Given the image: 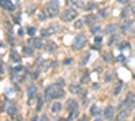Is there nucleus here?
I'll use <instances>...</instances> for the list:
<instances>
[{
    "mask_svg": "<svg viewBox=\"0 0 135 121\" xmlns=\"http://www.w3.org/2000/svg\"><path fill=\"white\" fill-rule=\"evenodd\" d=\"M3 110H4V102L0 101V113H2Z\"/></svg>",
    "mask_w": 135,
    "mask_h": 121,
    "instance_id": "obj_43",
    "label": "nucleus"
},
{
    "mask_svg": "<svg viewBox=\"0 0 135 121\" xmlns=\"http://www.w3.org/2000/svg\"><path fill=\"white\" fill-rule=\"evenodd\" d=\"M22 53H23V55H26V57H33L34 55V50L30 46H23L22 47Z\"/></svg>",
    "mask_w": 135,
    "mask_h": 121,
    "instance_id": "obj_17",
    "label": "nucleus"
},
{
    "mask_svg": "<svg viewBox=\"0 0 135 121\" xmlns=\"http://www.w3.org/2000/svg\"><path fill=\"white\" fill-rule=\"evenodd\" d=\"M116 28H118V26H116V24H109V26H107L105 32H107V34H114V32L116 31Z\"/></svg>",
    "mask_w": 135,
    "mask_h": 121,
    "instance_id": "obj_26",
    "label": "nucleus"
},
{
    "mask_svg": "<svg viewBox=\"0 0 135 121\" xmlns=\"http://www.w3.org/2000/svg\"><path fill=\"white\" fill-rule=\"evenodd\" d=\"M42 104H43V100L41 98V97H38V105H37V110L38 112L42 110Z\"/></svg>",
    "mask_w": 135,
    "mask_h": 121,
    "instance_id": "obj_34",
    "label": "nucleus"
},
{
    "mask_svg": "<svg viewBox=\"0 0 135 121\" xmlns=\"http://www.w3.org/2000/svg\"><path fill=\"white\" fill-rule=\"evenodd\" d=\"M27 34L33 38V36L37 34V28H34V27H28V28H27Z\"/></svg>",
    "mask_w": 135,
    "mask_h": 121,
    "instance_id": "obj_32",
    "label": "nucleus"
},
{
    "mask_svg": "<svg viewBox=\"0 0 135 121\" xmlns=\"http://www.w3.org/2000/svg\"><path fill=\"white\" fill-rule=\"evenodd\" d=\"M0 8L4 11H14L15 5L11 0H0Z\"/></svg>",
    "mask_w": 135,
    "mask_h": 121,
    "instance_id": "obj_8",
    "label": "nucleus"
},
{
    "mask_svg": "<svg viewBox=\"0 0 135 121\" xmlns=\"http://www.w3.org/2000/svg\"><path fill=\"white\" fill-rule=\"evenodd\" d=\"M10 58H11V60H12L14 63H19L20 60H22L20 55L18 54V51H16V50H11V53H10Z\"/></svg>",
    "mask_w": 135,
    "mask_h": 121,
    "instance_id": "obj_15",
    "label": "nucleus"
},
{
    "mask_svg": "<svg viewBox=\"0 0 135 121\" xmlns=\"http://www.w3.org/2000/svg\"><path fill=\"white\" fill-rule=\"evenodd\" d=\"M62 109V104L61 102H54V104L51 105V112L53 113H60Z\"/></svg>",
    "mask_w": 135,
    "mask_h": 121,
    "instance_id": "obj_23",
    "label": "nucleus"
},
{
    "mask_svg": "<svg viewBox=\"0 0 135 121\" xmlns=\"http://www.w3.org/2000/svg\"><path fill=\"white\" fill-rule=\"evenodd\" d=\"M86 43V36L84 34H78V35H76V38L73 39V43H72V48L74 51H78L81 50Z\"/></svg>",
    "mask_w": 135,
    "mask_h": 121,
    "instance_id": "obj_5",
    "label": "nucleus"
},
{
    "mask_svg": "<svg viewBox=\"0 0 135 121\" xmlns=\"http://www.w3.org/2000/svg\"><path fill=\"white\" fill-rule=\"evenodd\" d=\"M72 58H66V59H63V65H70V63H72Z\"/></svg>",
    "mask_w": 135,
    "mask_h": 121,
    "instance_id": "obj_41",
    "label": "nucleus"
},
{
    "mask_svg": "<svg viewBox=\"0 0 135 121\" xmlns=\"http://www.w3.org/2000/svg\"><path fill=\"white\" fill-rule=\"evenodd\" d=\"M112 77H114V73H109V74H107V75L104 77V81L108 83V82H111V80H112Z\"/></svg>",
    "mask_w": 135,
    "mask_h": 121,
    "instance_id": "obj_35",
    "label": "nucleus"
},
{
    "mask_svg": "<svg viewBox=\"0 0 135 121\" xmlns=\"http://www.w3.org/2000/svg\"><path fill=\"white\" fill-rule=\"evenodd\" d=\"M89 78H91V77H89V71H88V70L84 71L83 77H81V83L84 85V83H86V82H89Z\"/></svg>",
    "mask_w": 135,
    "mask_h": 121,
    "instance_id": "obj_25",
    "label": "nucleus"
},
{
    "mask_svg": "<svg viewBox=\"0 0 135 121\" xmlns=\"http://www.w3.org/2000/svg\"><path fill=\"white\" fill-rule=\"evenodd\" d=\"M34 97H37V86L35 85H28L27 88V100H28V105H31L30 102Z\"/></svg>",
    "mask_w": 135,
    "mask_h": 121,
    "instance_id": "obj_7",
    "label": "nucleus"
},
{
    "mask_svg": "<svg viewBox=\"0 0 135 121\" xmlns=\"http://www.w3.org/2000/svg\"><path fill=\"white\" fill-rule=\"evenodd\" d=\"M132 14H134V16H135V5L132 7Z\"/></svg>",
    "mask_w": 135,
    "mask_h": 121,
    "instance_id": "obj_50",
    "label": "nucleus"
},
{
    "mask_svg": "<svg viewBox=\"0 0 135 121\" xmlns=\"http://www.w3.org/2000/svg\"><path fill=\"white\" fill-rule=\"evenodd\" d=\"M11 74H19V73H22L23 71V66L22 65H18V66H15V67H11Z\"/></svg>",
    "mask_w": 135,
    "mask_h": 121,
    "instance_id": "obj_24",
    "label": "nucleus"
},
{
    "mask_svg": "<svg viewBox=\"0 0 135 121\" xmlns=\"http://www.w3.org/2000/svg\"><path fill=\"white\" fill-rule=\"evenodd\" d=\"M89 114L92 117H97L99 114H100V109H99V106L96 104H93L91 108H89Z\"/></svg>",
    "mask_w": 135,
    "mask_h": 121,
    "instance_id": "obj_16",
    "label": "nucleus"
},
{
    "mask_svg": "<svg viewBox=\"0 0 135 121\" xmlns=\"http://www.w3.org/2000/svg\"><path fill=\"white\" fill-rule=\"evenodd\" d=\"M63 93H65V90H63L62 86H60V85H57V83H53V85H49V86L45 89L43 96H45L46 101H50V100L61 98V97H63Z\"/></svg>",
    "mask_w": 135,
    "mask_h": 121,
    "instance_id": "obj_1",
    "label": "nucleus"
},
{
    "mask_svg": "<svg viewBox=\"0 0 135 121\" xmlns=\"http://www.w3.org/2000/svg\"><path fill=\"white\" fill-rule=\"evenodd\" d=\"M30 43H31V46H33L34 48L39 50V48L43 47V39H42V38H35V36H34L33 39H30Z\"/></svg>",
    "mask_w": 135,
    "mask_h": 121,
    "instance_id": "obj_13",
    "label": "nucleus"
},
{
    "mask_svg": "<svg viewBox=\"0 0 135 121\" xmlns=\"http://www.w3.org/2000/svg\"><path fill=\"white\" fill-rule=\"evenodd\" d=\"M78 121H88V117H86V116H83V117H81Z\"/></svg>",
    "mask_w": 135,
    "mask_h": 121,
    "instance_id": "obj_45",
    "label": "nucleus"
},
{
    "mask_svg": "<svg viewBox=\"0 0 135 121\" xmlns=\"http://www.w3.org/2000/svg\"><path fill=\"white\" fill-rule=\"evenodd\" d=\"M7 114H8L10 117H12V118L16 117L18 109H16V105L14 104V102H10V104H8V106H7Z\"/></svg>",
    "mask_w": 135,
    "mask_h": 121,
    "instance_id": "obj_11",
    "label": "nucleus"
},
{
    "mask_svg": "<svg viewBox=\"0 0 135 121\" xmlns=\"http://www.w3.org/2000/svg\"><path fill=\"white\" fill-rule=\"evenodd\" d=\"M45 50L47 53H54L57 50V45L54 43V42H49L47 45H45Z\"/></svg>",
    "mask_w": 135,
    "mask_h": 121,
    "instance_id": "obj_18",
    "label": "nucleus"
},
{
    "mask_svg": "<svg viewBox=\"0 0 135 121\" xmlns=\"http://www.w3.org/2000/svg\"><path fill=\"white\" fill-rule=\"evenodd\" d=\"M46 19H47V16H46V14H45V12H43V14H41V15H39V22H43V20H46Z\"/></svg>",
    "mask_w": 135,
    "mask_h": 121,
    "instance_id": "obj_40",
    "label": "nucleus"
},
{
    "mask_svg": "<svg viewBox=\"0 0 135 121\" xmlns=\"http://www.w3.org/2000/svg\"><path fill=\"white\" fill-rule=\"evenodd\" d=\"M131 28H132V22L131 20H124L120 26V31L123 34H128L131 31Z\"/></svg>",
    "mask_w": 135,
    "mask_h": 121,
    "instance_id": "obj_10",
    "label": "nucleus"
},
{
    "mask_svg": "<svg viewBox=\"0 0 135 121\" xmlns=\"http://www.w3.org/2000/svg\"><path fill=\"white\" fill-rule=\"evenodd\" d=\"M57 85H60V86H63V85H65V81H63L62 78H60V80L57 81Z\"/></svg>",
    "mask_w": 135,
    "mask_h": 121,
    "instance_id": "obj_42",
    "label": "nucleus"
},
{
    "mask_svg": "<svg viewBox=\"0 0 135 121\" xmlns=\"http://www.w3.org/2000/svg\"><path fill=\"white\" fill-rule=\"evenodd\" d=\"M103 60H104L105 63L114 62V55H112V53H104V54H103Z\"/></svg>",
    "mask_w": 135,
    "mask_h": 121,
    "instance_id": "obj_21",
    "label": "nucleus"
},
{
    "mask_svg": "<svg viewBox=\"0 0 135 121\" xmlns=\"http://www.w3.org/2000/svg\"><path fill=\"white\" fill-rule=\"evenodd\" d=\"M88 59H89V53H86L85 55L81 58V66H85L88 63Z\"/></svg>",
    "mask_w": 135,
    "mask_h": 121,
    "instance_id": "obj_30",
    "label": "nucleus"
},
{
    "mask_svg": "<svg viewBox=\"0 0 135 121\" xmlns=\"http://www.w3.org/2000/svg\"><path fill=\"white\" fill-rule=\"evenodd\" d=\"M100 31H101V27H100V26H93V27L91 28V32H92V34H95V35L99 34Z\"/></svg>",
    "mask_w": 135,
    "mask_h": 121,
    "instance_id": "obj_31",
    "label": "nucleus"
},
{
    "mask_svg": "<svg viewBox=\"0 0 135 121\" xmlns=\"http://www.w3.org/2000/svg\"><path fill=\"white\" fill-rule=\"evenodd\" d=\"M45 14L47 18L53 19L60 14V2L58 0H50V2L45 5Z\"/></svg>",
    "mask_w": 135,
    "mask_h": 121,
    "instance_id": "obj_2",
    "label": "nucleus"
},
{
    "mask_svg": "<svg viewBox=\"0 0 135 121\" xmlns=\"http://www.w3.org/2000/svg\"><path fill=\"white\" fill-rule=\"evenodd\" d=\"M31 121H38V116H34V118H33Z\"/></svg>",
    "mask_w": 135,
    "mask_h": 121,
    "instance_id": "obj_49",
    "label": "nucleus"
},
{
    "mask_svg": "<svg viewBox=\"0 0 135 121\" xmlns=\"http://www.w3.org/2000/svg\"><path fill=\"white\" fill-rule=\"evenodd\" d=\"M96 22H97V16H96V15H92V14H91V15H86L85 19H84V23L88 24V26H92V27L95 26Z\"/></svg>",
    "mask_w": 135,
    "mask_h": 121,
    "instance_id": "obj_14",
    "label": "nucleus"
},
{
    "mask_svg": "<svg viewBox=\"0 0 135 121\" xmlns=\"http://www.w3.org/2000/svg\"><path fill=\"white\" fill-rule=\"evenodd\" d=\"M95 70H96V71H97V73H100V71H101V67H96V69H95Z\"/></svg>",
    "mask_w": 135,
    "mask_h": 121,
    "instance_id": "obj_48",
    "label": "nucleus"
},
{
    "mask_svg": "<svg viewBox=\"0 0 135 121\" xmlns=\"http://www.w3.org/2000/svg\"><path fill=\"white\" fill-rule=\"evenodd\" d=\"M69 90H70V93H72V94H80V93H81L80 85H76V83L70 85V86H69Z\"/></svg>",
    "mask_w": 135,
    "mask_h": 121,
    "instance_id": "obj_19",
    "label": "nucleus"
},
{
    "mask_svg": "<svg viewBox=\"0 0 135 121\" xmlns=\"http://www.w3.org/2000/svg\"><path fill=\"white\" fill-rule=\"evenodd\" d=\"M77 16H78L77 10H74V8H68V10H65V11L62 12L61 20L65 22V23H69V22H73Z\"/></svg>",
    "mask_w": 135,
    "mask_h": 121,
    "instance_id": "obj_4",
    "label": "nucleus"
},
{
    "mask_svg": "<svg viewBox=\"0 0 135 121\" xmlns=\"http://www.w3.org/2000/svg\"><path fill=\"white\" fill-rule=\"evenodd\" d=\"M118 3H120V4H127L128 0H118Z\"/></svg>",
    "mask_w": 135,
    "mask_h": 121,
    "instance_id": "obj_44",
    "label": "nucleus"
},
{
    "mask_svg": "<svg viewBox=\"0 0 135 121\" xmlns=\"http://www.w3.org/2000/svg\"><path fill=\"white\" fill-rule=\"evenodd\" d=\"M103 116H104V120L105 121H112L115 118V108L111 106V105H108L107 108L104 109Z\"/></svg>",
    "mask_w": 135,
    "mask_h": 121,
    "instance_id": "obj_6",
    "label": "nucleus"
},
{
    "mask_svg": "<svg viewBox=\"0 0 135 121\" xmlns=\"http://www.w3.org/2000/svg\"><path fill=\"white\" fill-rule=\"evenodd\" d=\"M130 50L131 48V46H130V43H128V42H122V43L119 45V50Z\"/></svg>",
    "mask_w": 135,
    "mask_h": 121,
    "instance_id": "obj_28",
    "label": "nucleus"
},
{
    "mask_svg": "<svg viewBox=\"0 0 135 121\" xmlns=\"http://www.w3.org/2000/svg\"><path fill=\"white\" fill-rule=\"evenodd\" d=\"M84 20H81V19H77V20H76V23H74V28H83L84 27Z\"/></svg>",
    "mask_w": 135,
    "mask_h": 121,
    "instance_id": "obj_29",
    "label": "nucleus"
},
{
    "mask_svg": "<svg viewBox=\"0 0 135 121\" xmlns=\"http://www.w3.org/2000/svg\"><path fill=\"white\" fill-rule=\"evenodd\" d=\"M95 121H101L100 118H95Z\"/></svg>",
    "mask_w": 135,
    "mask_h": 121,
    "instance_id": "obj_51",
    "label": "nucleus"
},
{
    "mask_svg": "<svg viewBox=\"0 0 135 121\" xmlns=\"http://www.w3.org/2000/svg\"><path fill=\"white\" fill-rule=\"evenodd\" d=\"M39 74H41V70H37L34 74H31V78H33V80H37V78L39 77Z\"/></svg>",
    "mask_w": 135,
    "mask_h": 121,
    "instance_id": "obj_38",
    "label": "nucleus"
},
{
    "mask_svg": "<svg viewBox=\"0 0 135 121\" xmlns=\"http://www.w3.org/2000/svg\"><path fill=\"white\" fill-rule=\"evenodd\" d=\"M116 60H118V62H120V63H124V62H126V57L123 55V54H120V55L116 58Z\"/></svg>",
    "mask_w": 135,
    "mask_h": 121,
    "instance_id": "obj_36",
    "label": "nucleus"
},
{
    "mask_svg": "<svg viewBox=\"0 0 135 121\" xmlns=\"http://www.w3.org/2000/svg\"><path fill=\"white\" fill-rule=\"evenodd\" d=\"M134 108H135V105H134Z\"/></svg>",
    "mask_w": 135,
    "mask_h": 121,
    "instance_id": "obj_52",
    "label": "nucleus"
},
{
    "mask_svg": "<svg viewBox=\"0 0 135 121\" xmlns=\"http://www.w3.org/2000/svg\"><path fill=\"white\" fill-rule=\"evenodd\" d=\"M23 34H25V31H23V30H22V28H20V30H19V35H20V36H22V35H23Z\"/></svg>",
    "mask_w": 135,
    "mask_h": 121,
    "instance_id": "obj_47",
    "label": "nucleus"
},
{
    "mask_svg": "<svg viewBox=\"0 0 135 121\" xmlns=\"http://www.w3.org/2000/svg\"><path fill=\"white\" fill-rule=\"evenodd\" d=\"M3 73H4V67H3L2 65H0V74H3Z\"/></svg>",
    "mask_w": 135,
    "mask_h": 121,
    "instance_id": "obj_46",
    "label": "nucleus"
},
{
    "mask_svg": "<svg viewBox=\"0 0 135 121\" xmlns=\"http://www.w3.org/2000/svg\"><path fill=\"white\" fill-rule=\"evenodd\" d=\"M128 113L130 112H127V110H119V114L116 116V121H124L128 116Z\"/></svg>",
    "mask_w": 135,
    "mask_h": 121,
    "instance_id": "obj_20",
    "label": "nucleus"
},
{
    "mask_svg": "<svg viewBox=\"0 0 135 121\" xmlns=\"http://www.w3.org/2000/svg\"><path fill=\"white\" fill-rule=\"evenodd\" d=\"M115 42H116V35H112V36H111V39H109V42H108V46H112Z\"/></svg>",
    "mask_w": 135,
    "mask_h": 121,
    "instance_id": "obj_37",
    "label": "nucleus"
},
{
    "mask_svg": "<svg viewBox=\"0 0 135 121\" xmlns=\"http://www.w3.org/2000/svg\"><path fill=\"white\" fill-rule=\"evenodd\" d=\"M57 32V26H49V27H46L42 30V36L43 38H47V36H51V35H54Z\"/></svg>",
    "mask_w": 135,
    "mask_h": 121,
    "instance_id": "obj_9",
    "label": "nucleus"
},
{
    "mask_svg": "<svg viewBox=\"0 0 135 121\" xmlns=\"http://www.w3.org/2000/svg\"><path fill=\"white\" fill-rule=\"evenodd\" d=\"M96 7H97V4H96V3H89V4H85L83 10H85V11H93Z\"/></svg>",
    "mask_w": 135,
    "mask_h": 121,
    "instance_id": "obj_27",
    "label": "nucleus"
},
{
    "mask_svg": "<svg viewBox=\"0 0 135 121\" xmlns=\"http://www.w3.org/2000/svg\"><path fill=\"white\" fill-rule=\"evenodd\" d=\"M66 4L69 5L70 8H74V10H77V8H84L83 0H68Z\"/></svg>",
    "mask_w": 135,
    "mask_h": 121,
    "instance_id": "obj_12",
    "label": "nucleus"
},
{
    "mask_svg": "<svg viewBox=\"0 0 135 121\" xmlns=\"http://www.w3.org/2000/svg\"><path fill=\"white\" fill-rule=\"evenodd\" d=\"M101 42H103V38H101V36H95V43H96V45H100Z\"/></svg>",
    "mask_w": 135,
    "mask_h": 121,
    "instance_id": "obj_39",
    "label": "nucleus"
},
{
    "mask_svg": "<svg viewBox=\"0 0 135 121\" xmlns=\"http://www.w3.org/2000/svg\"><path fill=\"white\" fill-rule=\"evenodd\" d=\"M107 15H108V10H100V11H99V16H100L101 19L107 18Z\"/></svg>",
    "mask_w": 135,
    "mask_h": 121,
    "instance_id": "obj_33",
    "label": "nucleus"
},
{
    "mask_svg": "<svg viewBox=\"0 0 135 121\" xmlns=\"http://www.w3.org/2000/svg\"><path fill=\"white\" fill-rule=\"evenodd\" d=\"M65 108H66V110H68V113H69V120L70 121H73V120H76L78 117V104L76 102L73 98H69L68 101H66V105H65Z\"/></svg>",
    "mask_w": 135,
    "mask_h": 121,
    "instance_id": "obj_3",
    "label": "nucleus"
},
{
    "mask_svg": "<svg viewBox=\"0 0 135 121\" xmlns=\"http://www.w3.org/2000/svg\"><path fill=\"white\" fill-rule=\"evenodd\" d=\"M122 88H123V82L119 81L118 83L115 85V88H114V90H112V94H114V96H119V93L122 92Z\"/></svg>",
    "mask_w": 135,
    "mask_h": 121,
    "instance_id": "obj_22",
    "label": "nucleus"
}]
</instances>
